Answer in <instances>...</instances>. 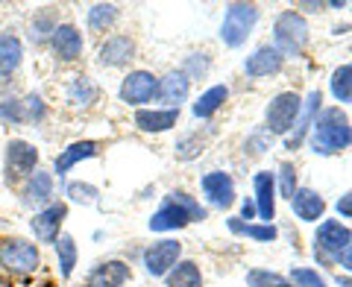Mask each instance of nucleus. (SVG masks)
I'll use <instances>...</instances> for the list:
<instances>
[{"instance_id": "nucleus-1", "label": "nucleus", "mask_w": 352, "mask_h": 287, "mask_svg": "<svg viewBox=\"0 0 352 287\" xmlns=\"http://www.w3.org/2000/svg\"><path fill=\"white\" fill-rule=\"evenodd\" d=\"M311 144H314V152H320V156H332V152L349 147L352 126L346 115L340 108H326L311 124Z\"/></svg>"}, {"instance_id": "nucleus-2", "label": "nucleus", "mask_w": 352, "mask_h": 287, "mask_svg": "<svg viewBox=\"0 0 352 287\" xmlns=\"http://www.w3.org/2000/svg\"><path fill=\"white\" fill-rule=\"evenodd\" d=\"M194 220H206V208L200 203H194L188 194L173 191V194H168L164 205L153 214L150 229L153 231H170V229L188 226V223H194Z\"/></svg>"}, {"instance_id": "nucleus-3", "label": "nucleus", "mask_w": 352, "mask_h": 287, "mask_svg": "<svg viewBox=\"0 0 352 287\" xmlns=\"http://www.w3.org/2000/svg\"><path fill=\"white\" fill-rule=\"evenodd\" d=\"M41 264L38 255V246L30 244L24 238H9L0 244V267L6 273H15V275H27V273H36Z\"/></svg>"}, {"instance_id": "nucleus-4", "label": "nucleus", "mask_w": 352, "mask_h": 287, "mask_svg": "<svg viewBox=\"0 0 352 287\" xmlns=\"http://www.w3.org/2000/svg\"><path fill=\"white\" fill-rule=\"evenodd\" d=\"M38 164V150L30 141L12 138L6 144V156H3V179L6 185H15L21 179H30L32 170Z\"/></svg>"}, {"instance_id": "nucleus-5", "label": "nucleus", "mask_w": 352, "mask_h": 287, "mask_svg": "<svg viewBox=\"0 0 352 287\" xmlns=\"http://www.w3.org/2000/svg\"><path fill=\"white\" fill-rule=\"evenodd\" d=\"M273 41L285 56H300L305 41H308V24L302 15L296 12H282L276 21V30H273Z\"/></svg>"}, {"instance_id": "nucleus-6", "label": "nucleus", "mask_w": 352, "mask_h": 287, "mask_svg": "<svg viewBox=\"0 0 352 287\" xmlns=\"http://www.w3.org/2000/svg\"><path fill=\"white\" fill-rule=\"evenodd\" d=\"M258 21V9L256 6H247V3H235L226 9V18H223V27H220V38L229 47H238V44H244L250 30L256 27Z\"/></svg>"}, {"instance_id": "nucleus-7", "label": "nucleus", "mask_w": 352, "mask_h": 287, "mask_svg": "<svg viewBox=\"0 0 352 287\" xmlns=\"http://www.w3.org/2000/svg\"><path fill=\"white\" fill-rule=\"evenodd\" d=\"M352 244V231L346 226H340L338 220H326L317 229V238H314V255H320L326 261H338Z\"/></svg>"}, {"instance_id": "nucleus-8", "label": "nucleus", "mask_w": 352, "mask_h": 287, "mask_svg": "<svg viewBox=\"0 0 352 287\" xmlns=\"http://www.w3.org/2000/svg\"><path fill=\"white\" fill-rule=\"evenodd\" d=\"M300 108H302V103L294 91H285L279 97H273V103L267 106V129L276 132V135H285V132L296 124Z\"/></svg>"}, {"instance_id": "nucleus-9", "label": "nucleus", "mask_w": 352, "mask_h": 287, "mask_svg": "<svg viewBox=\"0 0 352 287\" xmlns=\"http://www.w3.org/2000/svg\"><path fill=\"white\" fill-rule=\"evenodd\" d=\"M65 217H68V205L65 203H50L47 208L36 211V217L30 220V229H32V235H36L41 244H56Z\"/></svg>"}, {"instance_id": "nucleus-10", "label": "nucleus", "mask_w": 352, "mask_h": 287, "mask_svg": "<svg viewBox=\"0 0 352 287\" xmlns=\"http://www.w3.org/2000/svg\"><path fill=\"white\" fill-rule=\"evenodd\" d=\"M159 91V80L150 71H132L124 82H120V100L126 106H144Z\"/></svg>"}, {"instance_id": "nucleus-11", "label": "nucleus", "mask_w": 352, "mask_h": 287, "mask_svg": "<svg viewBox=\"0 0 352 287\" xmlns=\"http://www.w3.org/2000/svg\"><path fill=\"white\" fill-rule=\"evenodd\" d=\"M179 252H182L179 240H159V244H153L144 252V267H147V273L150 275H164L176 264Z\"/></svg>"}, {"instance_id": "nucleus-12", "label": "nucleus", "mask_w": 352, "mask_h": 287, "mask_svg": "<svg viewBox=\"0 0 352 287\" xmlns=\"http://www.w3.org/2000/svg\"><path fill=\"white\" fill-rule=\"evenodd\" d=\"M203 191L208 196V203L217 205V208H229L235 203V182H232V176L229 173H206L203 176Z\"/></svg>"}, {"instance_id": "nucleus-13", "label": "nucleus", "mask_w": 352, "mask_h": 287, "mask_svg": "<svg viewBox=\"0 0 352 287\" xmlns=\"http://www.w3.org/2000/svg\"><path fill=\"white\" fill-rule=\"evenodd\" d=\"M50 44H53L56 59H62V62H74V59H80V53H82V36H80V30L71 24H59L53 30Z\"/></svg>"}, {"instance_id": "nucleus-14", "label": "nucleus", "mask_w": 352, "mask_h": 287, "mask_svg": "<svg viewBox=\"0 0 352 287\" xmlns=\"http://www.w3.org/2000/svg\"><path fill=\"white\" fill-rule=\"evenodd\" d=\"M129 282V264L124 261H103L88 273L85 287H124Z\"/></svg>"}, {"instance_id": "nucleus-15", "label": "nucleus", "mask_w": 352, "mask_h": 287, "mask_svg": "<svg viewBox=\"0 0 352 287\" xmlns=\"http://www.w3.org/2000/svg\"><path fill=\"white\" fill-rule=\"evenodd\" d=\"M132 53H135V41L129 36H112L103 41L100 53H97V62L106 65V68H120V65H126L132 59Z\"/></svg>"}, {"instance_id": "nucleus-16", "label": "nucleus", "mask_w": 352, "mask_h": 287, "mask_svg": "<svg viewBox=\"0 0 352 287\" xmlns=\"http://www.w3.org/2000/svg\"><path fill=\"white\" fill-rule=\"evenodd\" d=\"M291 205H294V214L300 217V220H320L323 211H326V203H323V196L311 191V187H300L294 196H291Z\"/></svg>"}, {"instance_id": "nucleus-17", "label": "nucleus", "mask_w": 352, "mask_h": 287, "mask_svg": "<svg viewBox=\"0 0 352 287\" xmlns=\"http://www.w3.org/2000/svg\"><path fill=\"white\" fill-rule=\"evenodd\" d=\"M320 103H323L320 91H311V94H308V100H305V112L300 108V115H296L300 120H296V124H294V132H291V135L285 138V147H288V150H296V147H300V144H302V138H305V129L314 124V115H317V108H320Z\"/></svg>"}, {"instance_id": "nucleus-18", "label": "nucleus", "mask_w": 352, "mask_h": 287, "mask_svg": "<svg viewBox=\"0 0 352 287\" xmlns=\"http://www.w3.org/2000/svg\"><path fill=\"white\" fill-rule=\"evenodd\" d=\"M97 152H100V144L97 141H74L71 147H65L59 156H56V173L65 176L76 161H82V159H94Z\"/></svg>"}, {"instance_id": "nucleus-19", "label": "nucleus", "mask_w": 352, "mask_h": 287, "mask_svg": "<svg viewBox=\"0 0 352 287\" xmlns=\"http://www.w3.org/2000/svg\"><path fill=\"white\" fill-rule=\"evenodd\" d=\"M21 59H24V44L12 32H3L0 36V76H12L21 68Z\"/></svg>"}, {"instance_id": "nucleus-20", "label": "nucleus", "mask_w": 352, "mask_h": 287, "mask_svg": "<svg viewBox=\"0 0 352 287\" xmlns=\"http://www.w3.org/2000/svg\"><path fill=\"white\" fill-rule=\"evenodd\" d=\"M159 100L162 103H170V108L176 106L179 108V103L188 97V76H185L182 71H170L164 80H159Z\"/></svg>"}, {"instance_id": "nucleus-21", "label": "nucleus", "mask_w": 352, "mask_h": 287, "mask_svg": "<svg viewBox=\"0 0 352 287\" xmlns=\"http://www.w3.org/2000/svg\"><path fill=\"white\" fill-rule=\"evenodd\" d=\"M273 191H276V182H273V173H256V208L261 220H270L273 214H276V196H273Z\"/></svg>"}, {"instance_id": "nucleus-22", "label": "nucleus", "mask_w": 352, "mask_h": 287, "mask_svg": "<svg viewBox=\"0 0 352 287\" xmlns=\"http://www.w3.org/2000/svg\"><path fill=\"white\" fill-rule=\"evenodd\" d=\"M279 68H282V53L276 47H261V50H256L247 59V65H244L247 76H270V73H276Z\"/></svg>"}, {"instance_id": "nucleus-23", "label": "nucleus", "mask_w": 352, "mask_h": 287, "mask_svg": "<svg viewBox=\"0 0 352 287\" xmlns=\"http://www.w3.org/2000/svg\"><path fill=\"white\" fill-rule=\"evenodd\" d=\"M50 196H53V176L44 173V170H36L24 185V203L41 205V203H47Z\"/></svg>"}, {"instance_id": "nucleus-24", "label": "nucleus", "mask_w": 352, "mask_h": 287, "mask_svg": "<svg viewBox=\"0 0 352 287\" xmlns=\"http://www.w3.org/2000/svg\"><path fill=\"white\" fill-rule=\"evenodd\" d=\"M176 120H179V108H164V112H147V108H141L135 115V126L144 132H164V129H170Z\"/></svg>"}, {"instance_id": "nucleus-25", "label": "nucleus", "mask_w": 352, "mask_h": 287, "mask_svg": "<svg viewBox=\"0 0 352 287\" xmlns=\"http://www.w3.org/2000/svg\"><path fill=\"white\" fill-rule=\"evenodd\" d=\"M100 91H97V85L88 80V76H74V82L68 85V103L74 106H91Z\"/></svg>"}, {"instance_id": "nucleus-26", "label": "nucleus", "mask_w": 352, "mask_h": 287, "mask_svg": "<svg viewBox=\"0 0 352 287\" xmlns=\"http://www.w3.org/2000/svg\"><path fill=\"white\" fill-rule=\"evenodd\" d=\"M203 284V275H200V267L194 261H182L176 264L173 273L168 275V287H200Z\"/></svg>"}, {"instance_id": "nucleus-27", "label": "nucleus", "mask_w": 352, "mask_h": 287, "mask_svg": "<svg viewBox=\"0 0 352 287\" xmlns=\"http://www.w3.org/2000/svg\"><path fill=\"white\" fill-rule=\"evenodd\" d=\"M229 97L226 91V85H214V88H208V91L200 97V100L194 103V115L197 117H212L220 106H223V100Z\"/></svg>"}, {"instance_id": "nucleus-28", "label": "nucleus", "mask_w": 352, "mask_h": 287, "mask_svg": "<svg viewBox=\"0 0 352 287\" xmlns=\"http://www.w3.org/2000/svg\"><path fill=\"white\" fill-rule=\"evenodd\" d=\"M118 21V6L112 3H97L88 9V30L91 32H106Z\"/></svg>"}, {"instance_id": "nucleus-29", "label": "nucleus", "mask_w": 352, "mask_h": 287, "mask_svg": "<svg viewBox=\"0 0 352 287\" xmlns=\"http://www.w3.org/2000/svg\"><path fill=\"white\" fill-rule=\"evenodd\" d=\"M56 255H59L62 279H71L74 267H76V244H74L71 235H59V238H56Z\"/></svg>"}, {"instance_id": "nucleus-30", "label": "nucleus", "mask_w": 352, "mask_h": 287, "mask_svg": "<svg viewBox=\"0 0 352 287\" xmlns=\"http://www.w3.org/2000/svg\"><path fill=\"white\" fill-rule=\"evenodd\" d=\"M332 94L340 103H352V62L332 73Z\"/></svg>"}, {"instance_id": "nucleus-31", "label": "nucleus", "mask_w": 352, "mask_h": 287, "mask_svg": "<svg viewBox=\"0 0 352 287\" xmlns=\"http://www.w3.org/2000/svg\"><path fill=\"white\" fill-rule=\"evenodd\" d=\"M229 229H232L235 235H250L256 240H273L276 238V229L273 226H247V223H241V220H229Z\"/></svg>"}, {"instance_id": "nucleus-32", "label": "nucleus", "mask_w": 352, "mask_h": 287, "mask_svg": "<svg viewBox=\"0 0 352 287\" xmlns=\"http://www.w3.org/2000/svg\"><path fill=\"white\" fill-rule=\"evenodd\" d=\"M56 27H59V24L53 21V12L47 9L44 15H38L36 21H32V32H30V36H32V41H36V44H41L44 38L53 36V30H56Z\"/></svg>"}, {"instance_id": "nucleus-33", "label": "nucleus", "mask_w": 352, "mask_h": 287, "mask_svg": "<svg viewBox=\"0 0 352 287\" xmlns=\"http://www.w3.org/2000/svg\"><path fill=\"white\" fill-rule=\"evenodd\" d=\"M21 106H24V124H27V120H30V124H36V120H41L44 112H47V108H44V100L38 94H27L24 100H21Z\"/></svg>"}, {"instance_id": "nucleus-34", "label": "nucleus", "mask_w": 352, "mask_h": 287, "mask_svg": "<svg viewBox=\"0 0 352 287\" xmlns=\"http://www.w3.org/2000/svg\"><path fill=\"white\" fill-rule=\"evenodd\" d=\"M68 196L74 203H82V205H91L97 200V187L94 185H85V182H71L68 185Z\"/></svg>"}, {"instance_id": "nucleus-35", "label": "nucleus", "mask_w": 352, "mask_h": 287, "mask_svg": "<svg viewBox=\"0 0 352 287\" xmlns=\"http://www.w3.org/2000/svg\"><path fill=\"white\" fill-rule=\"evenodd\" d=\"M247 284L250 287H279L282 279L276 273H270V270H250L247 273Z\"/></svg>"}, {"instance_id": "nucleus-36", "label": "nucleus", "mask_w": 352, "mask_h": 287, "mask_svg": "<svg viewBox=\"0 0 352 287\" xmlns=\"http://www.w3.org/2000/svg\"><path fill=\"white\" fill-rule=\"evenodd\" d=\"M0 117L6 120V124H24V106L21 100H0Z\"/></svg>"}, {"instance_id": "nucleus-37", "label": "nucleus", "mask_w": 352, "mask_h": 287, "mask_svg": "<svg viewBox=\"0 0 352 287\" xmlns=\"http://www.w3.org/2000/svg\"><path fill=\"white\" fill-rule=\"evenodd\" d=\"M291 282H294V287H326V282L317 275L314 270H305V267H300V270H291Z\"/></svg>"}, {"instance_id": "nucleus-38", "label": "nucleus", "mask_w": 352, "mask_h": 287, "mask_svg": "<svg viewBox=\"0 0 352 287\" xmlns=\"http://www.w3.org/2000/svg\"><path fill=\"white\" fill-rule=\"evenodd\" d=\"M200 152H203V141L200 138H182L179 141V147H176V156H179V159H194V156H200Z\"/></svg>"}, {"instance_id": "nucleus-39", "label": "nucleus", "mask_w": 352, "mask_h": 287, "mask_svg": "<svg viewBox=\"0 0 352 287\" xmlns=\"http://www.w3.org/2000/svg\"><path fill=\"white\" fill-rule=\"evenodd\" d=\"M279 176H282V196H291L296 194V170H294V164H282V170H279Z\"/></svg>"}, {"instance_id": "nucleus-40", "label": "nucleus", "mask_w": 352, "mask_h": 287, "mask_svg": "<svg viewBox=\"0 0 352 287\" xmlns=\"http://www.w3.org/2000/svg\"><path fill=\"white\" fill-rule=\"evenodd\" d=\"M185 71L194 73V76H206V71H208V59L203 56V53H194V56L188 59V65H185Z\"/></svg>"}, {"instance_id": "nucleus-41", "label": "nucleus", "mask_w": 352, "mask_h": 287, "mask_svg": "<svg viewBox=\"0 0 352 287\" xmlns=\"http://www.w3.org/2000/svg\"><path fill=\"white\" fill-rule=\"evenodd\" d=\"M338 211L344 214V217H352V191H349L346 196H340V200H338Z\"/></svg>"}, {"instance_id": "nucleus-42", "label": "nucleus", "mask_w": 352, "mask_h": 287, "mask_svg": "<svg viewBox=\"0 0 352 287\" xmlns=\"http://www.w3.org/2000/svg\"><path fill=\"white\" fill-rule=\"evenodd\" d=\"M256 211H258V208H256V203H244V208H241V214H244L247 220H250L252 214H256Z\"/></svg>"}, {"instance_id": "nucleus-43", "label": "nucleus", "mask_w": 352, "mask_h": 287, "mask_svg": "<svg viewBox=\"0 0 352 287\" xmlns=\"http://www.w3.org/2000/svg\"><path fill=\"white\" fill-rule=\"evenodd\" d=\"M340 261H344V267H346V270H352V246L344 252V255H340Z\"/></svg>"}, {"instance_id": "nucleus-44", "label": "nucleus", "mask_w": 352, "mask_h": 287, "mask_svg": "<svg viewBox=\"0 0 352 287\" xmlns=\"http://www.w3.org/2000/svg\"><path fill=\"white\" fill-rule=\"evenodd\" d=\"M340 284H344V287H352V282H349V279H340Z\"/></svg>"}, {"instance_id": "nucleus-45", "label": "nucleus", "mask_w": 352, "mask_h": 287, "mask_svg": "<svg viewBox=\"0 0 352 287\" xmlns=\"http://www.w3.org/2000/svg\"><path fill=\"white\" fill-rule=\"evenodd\" d=\"M279 287H294V284H279Z\"/></svg>"}]
</instances>
